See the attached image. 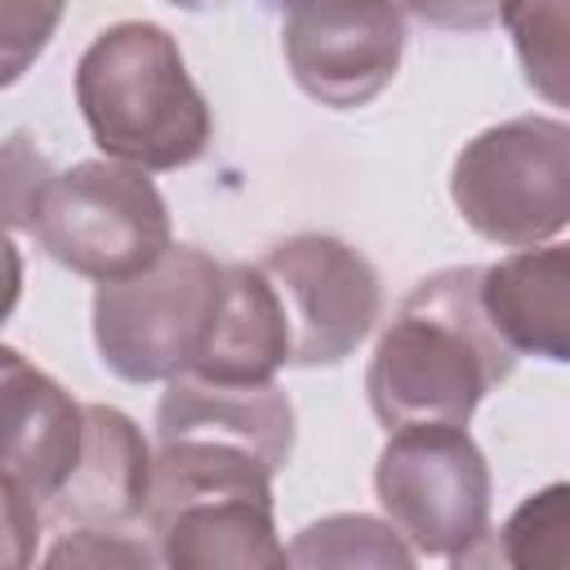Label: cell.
<instances>
[{
  "mask_svg": "<svg viewBox=\"0 0 570 570\" xmlns=\"http://www.w3.org/2000/svg\"><path fill=\"white\" fill-rule=\"evenodd\" d=\"M476 276L481 267L423 276L379 334L365 396L387 432L405 423H468L476 405L508 383L517 352L490 330Z\"/></svg>",
  "mask_w": 570,
  "mask_h": 570,
  "instance_id": "1",
  "label": "cell"
},
{
  "mask_svg": "<svg viewBox=\"0 0 570 570\" xmlns=\"http://www.w3.org/2000/svg\"><path fill=\"white\" fill-rule=\"evenodd\" d=\"M76 107L107 160L142 174L187 169L209 151L214 116L178 40L156 22H116L76 62Z\"/></svg>",
  "mask_w": 570,
  "mask_h": 570,
  "instance_id": "2",
  "label": "cell"
},
{
  "mask_svg": "<svg viewBox=\"0 0 570 570\" xmlns=\"http://www.w3.org/2000/svg\"><path fill=\"white\" fill-rule=\"evenodd\" d=\"M272 468L232 441H156L147 530L160 566L174 570H258L285 566L272 512Z\"/></svg>",
  "mask_w": 570,
  "mask_h": 570,
  "instance_id": "3",
  "label": "cell"
},
{
  "mask_svg": "<svg viewBox=\"0 0 570 570\" xmlns=\"http://www.w3.org/2000/svg\"><path fill=\"white\" fill-rule=\"evenodd\" d=\"M27 232L53 263L98 285L147 272L174 245L160 187L120 160H80L49 174Z\"/></svg>",
  "mask_w": 570,
  "mask_h": 570,
  "instance_id": "4",
  "label": "cell"
},
{
  "mask_svg": "<svg viewBox=\"0 0 570 570\" xmlns=\"http://www.w3.org/2000/svg\"><path fill=\"white\" fill-rule=\"evenodd\" d=\"M450 200L494 245L557 240L570 218V125L557 116H512L481 129L454 156Z\"/></svg>",
  "mask_w": 570,
  "mask_h": 570,
  "instance_id": "5",
  "label": "cell"
},
{
  "mask_svg": "<svg viewBox=\"0 0 570 570\" xmlns=\"http://www.w3.org/2000/svg\"><path fill=\"white\" fill-rule=\"evenodd\" d=\"M223 263L196 245H169L147 272L102 281L94 294V343L125 383H165L183 374L214 321Z\"/></svg>",
  "mask_w": 570,
  "mask_h": 570,
  "instance_id": "6",
  "label": "cell"
},
{
  "mask_svg": "<svg viewBox=\"0 0 570 570\" xmlns=\"http://www.w3.org/2000/svg\"><path fill=\"white\" fill-rule=\"evenodd\" d=\"M374 494L414 557L459 566L490 530V463L468 423L392 428L374 463Z\"/></svg>",
  "mask_w": 570,
  "mask_h": 570,
  "instance_id": "7",
  "label": "cell"
},
{
  "mask_svg": "<svg viewBox=\"0 0 570 570\" xmlns=\"http://www.w3.org/2000/svg\"><path fill=\"white\" fill-rule=\"evenodd\" d=\"M258 272L276 289L289 334V365L303 370L343 365L370 338L383 312L374 263L338 236L298 232L272 245L258 258Z\"/></svg>",
  "mask_w": 570,
  "mask_h": 570,
  "instance_id": "8",
  "label": "cell"
},
{
  "mask_svg": "<svg viewBox=\"0 0 570 570\" xmlns=\"http://www.w3.org/2000/svg\"><path fill=\"white\" fill-rule=\"evenodd\" d=\"M281 49L307 98L356 111L396 80L405 18L396 0H285Z\"/></svg>",
  "mask_w": 570,
  "mask_h": 570,
  "instance_id": "9",
  "label": "cell"
},
{
  "mask_svg": "<svg viewBox=\"0 0 570 570\" xmlns=\"http://www.w3.org/2000/svg\"><path fill=\"white\" fill-rule=\"evenodd\" d=\"M151 445L116 405H85L76 468L49 494L45 517L71 530H129L147 517Z\"/></svg>",
  "mask_w": 570,
  "mask_h": 570,
  "instance_id": "10",
  "label": "cell"
},
{
  "mask_svg": "<svg viewBox=\"0 0 570 570\" xmlns=\"http://www.w3.org/2000/svg\"><path fill=\"white\" fill-rule=\"evenodd\" d=\"M85 405L27 356L0 379V472L40 508L76 468Z\"/></svg>",
  "mask_w": 570,
  "mask_h": 570,
  "instance_id": "11",
  "label": "cell"
},
{
  "mask_svg": "<svg viewBox=\"0 0 570 570\" xmlns=\"http://www.w3.org/2000/svg\"><path fill=\"white\" fill-rule=\"evenodd\" d=\"M174 436H214L254 450L272 472L289 463L294 450V405L267 383H218L191 370L165 379V396L156 405V441Z\"/></svg>",
  "mask_w": 570,
  "mask_h": 570,
  "instance_id": "12",
  "label": "cell"
},
{
  "mask_svg": "<svg viewBox=\"0 0 570 570\" xmlns=\"http://www.w3.org/2000/svg\"><path fill=\"white\" fill-rule=\"evenodd\" d=\"M490 330L517 356L570 361V249L561 240L525 245L476 276Z\"/></svg>",
  "mask_w": 570,
  "mask_h": 570,
  "instance_id": "13",
  "label": "cell"
},
{
  "mask_svg": "<svg viewBox=\"0 0 570 570\" xmlns=\"http://www.w3.org/2000/svg\"><path fill=\"white\" fill-rule=\"evenodd\" d=\"M281 365H289V334L272 281L258 263H227L214 321L187 370L218 383H267Z\"/></svg>",
  "mask_w": 570,
  "mask_h": 570,
  "instance_id": "14",
  "label": "cell"
},
{
  "mask_svg": "<svg viewBox=\"0 0 570 570\" xmlns=\"http://www.w3.org/2000/svg\"><path fill=\"white\" fill-rule=\"evenodd\" d=\"M285 566H383V570H410L414 548L396 534L392 521L365 517V512H338L321 517L285 548Z\"/></svg>",
  "mask_w": 570,
  "mask_h": 570,
  "instance_id": "15",
  "label": "cell"
},
{
  "mask_svg": "<svg viewBox=\"0 0 570 570\" xmlns=\"http://www.w3.org/2000/svg\"><path fill=\"white\" fill-rule=\"evenodd\" d=\"M566 4L570 0H499V22L512 36L525 85L552 107H566V80H570Z\"/></svg>",
  "mask_w": 570,
  "mask_h": 570,
  "instance_id": "16",
  "label": "cell"
},
{
  "mask_svg": "<svg viewBox=\"0 0 570 570\" xmlns=\"http://www.w3.org/2000/svg\"><path fill=\"white\" fill-rule=\"evenodd\" d=\"M490 561L566 566V485L561 481H552L539 494H530L503 521V530H494V534L485 530L481 543H472L459 566H490Z\"/></svg>",
  "mask_w": 570,
  "mask_h": 570,
  "instance_id": "17",
  "label": "cell"
},
{
  "mask_svg": "<svg viewBox=\"0 0 570 570\" xmlns=\"http://www.w3.org/2000/svg\"><path fill=\"white\" fill-rule=\"evenodd\" d=\"M67 0H0V89L18 85L49 49Z\"/></svg>",
  "mask_w": 570,
  "mask_h": 570,
  "instance_id": "18",
  "label": "cell"
},
{
  "mask_svg": "<svg viewBox=\"0 0 570 570\" xmlns=\"http://www.w3.org/2000/svg\"><path fill=\"white\" fill-rule=\"evenodd\" d=\"M49 160L36 151L31 134H13L0 142V232L31 227V209L40 200V187L49 183Z\"/></svg>",
  "mask_w": 570,
  "mask_h": 570,
  "instance_id": "19",
  "label": "cell"
},
{
  "mask_svg": "<svg viewBox=\"0 0 570 570\" xmlns=\"http://www.w3.org/2000/svg\"><path fill=\"white\" fill-rule=\"evenodd\" d=\"M45 530V508L0 472V570H22L36 561Z\"/></svg>",
  "mask_w": 570,
  "mask_h": 570,
  "instance_id": "20",
  "label": "cell"
},
{
  "mask_svg": "<svg viewBox=\"0 0 570 570\" xmlns=\"http://www.w3.org/2000/svg\"><path fill=\"white\" fill-rule=\"evenodd\" d=\"M49 566H156V548L129 539L125 530H71L45 552Z\"/></svg>",
  "mask_w": 570,
  "mask_h": 570,
  "instance_id": "21",
  "label": "cell"
},
{
  "mask_svg": "<svg viewBox=\"0 0 570 570\" xmlns=\"http://www.w3.org/2000/svg\"><path fill=\"white\" fill-rule=\"evenodd\" d=\"M419 22L441 31H485L499 22V0H401Z\"/></svg>",
  "mask_w": 570,
  "mask_h": 570,
  "instance_id": "22",
  "label": "cell"
},
{
  "mask_svg": "<svg viewBox=\"0 0 570 570\" xmlns=\"http://www.w3.org/2000/svg\"><path fill=\"white\" fill-rule=\"evenodd\" d=\"M18 298H22V254H18L13 236L0 232V325L13 316Z\"/></svg>",
  "mask_w": 570,
  "mask_h": 570,
  "instance_id": "23",
  "label": "cell"
},
{
  "mask_svg": "<svg viewBox=\"0 0 570 570\" xmlns=\"http://www.w3.org/2000/svg\"><path fill=\"white\" fill-rule=\"evenodd\" d=\"M18 361H22V352H18V347H4V343H0V379H4V374H9V370H13Z\"/></svg>",
  "mask_w": 570,
  "mask_h": 570,
  "instance_id": "24",
  "label": "cell"
},
{
  "mask_svg": "<svg viewBox=\"0 0 570 570\" xmlns=\"http://www.w3.org/2000/svg\"><path fill=\"white\" fill-rule=\"evenodd\" d=\"M165 4L187 9V13H200V9H214V4H223V0H165Z\"/></svg>",
  "mask_w": 570,
  "mask_h": 570,
  "instance_id": "25",
  "label": "cell"
}]
</instances>
